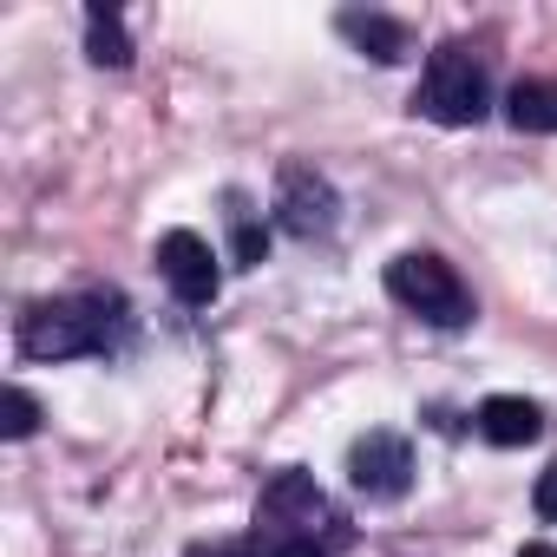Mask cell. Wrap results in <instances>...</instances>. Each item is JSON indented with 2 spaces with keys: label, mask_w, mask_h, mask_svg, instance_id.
<instances>
[{
  "label": "cell",
  "mask_w": 557,
  "mask_h": 557,
  "mask_svg": "<svg viewBox=\"0 0 557 557\" xmlns=\"http://www.w3.org/2000/svg\"><path fill=\"white\" fill-rule=\"evenodd\" d=\"M505 119L518 132H557V79H518L505 92Z\"/></svg>",
  "instance_id": "obj_10"
},
{
  "label": "cell",
  "mask_w": 557,
  "mask_h": 557,
  "mask_svg": "<svg viewBox=\"0 0 557 557\" xmlns=\"http://www.w3.org/2000/svg\"><path fill=\"white\" fill-rule=\"evenodd\" d=\"M190 557H256L249 544H203V550H190Z\"/></svg>",
  "instance_id": "obj_16"
},
{
  "label": "cell",
  "mask_w": 557,
  "mask_h": 557,
  "mask_svg": "<svg viewBox=\"0 0 557 557\" xmlns=\"http://www.w3.org/2000/svg\"><path fill=\"white\" fill-rule=\"evenodd\" d=\"M86 53H92V66H132L125 21H119L112 8H92V14H86Z\"/></svg>",
  "instance_id": "obj_11"
},
{
  "label": "cell",
  "mask_w": 557,
  "mask_h": 557,
  "mask_svg": "<svg viewBox=\"0 0 557 557\" xmlns=\"http://www.w3.org/2000/svg\"><path fill=\"white\" fill-rule=\"evenodd\" d=\"M335 216H342L335 184L322 171H309V164H283V177H275V223L289 236H302V243H315V236L335 230Z\"/></svg>",
  "instance_id": "obj_5"
},
{
  "label": "cell",
  "mask_w": 557,
  "mask_h": 557,
  "mask_svg": "<svg viewBox=\"0 0 557 557\" xmlns=\"http://www.w3.org/2000/svg\"><path fill=\"white\" fill-rule=\"evenodd\" d=\"M537 426H544V413H537L531 400H518V394H492V400L479 407V433H485L492 446H531Z\"/></svg>",
  "instance_id": "obj_8"
},
{
  "label": "cell",
  "mask_w": 557,
  "mask_h": 557,
  "mask_svg": "<svg viewBox=\"0 0 557 557\" xmlns=\"http://www.w3.org/2000/svg\"><path fill=\"white\" fill-rule=\"evenodd\" d=\"M262 557H335V544L329 537H275Z\"/></svg>",
  "instance_id": "obj_13"
},
{
  "label": "cell",
  "mask_w": 557,
  "mask_h": 557,
  "mask_svg": "<svg viewBox=\"0 0 557 557\" xmlns=\"http://www.w3.org/2000/svg\"><path fill=\"white\" fill-rule=\"evenodd\" d=\"M531 505H537V518H557V459L537 472V492H531Z\"/></svg>",
  "instance_id": "obj_14"
},
{
  "label": "cell",
  "mask_w": 557,
  "mask_h": 557,
  "mask_svg": "<svg viewBox=\"0 0 557 557\" xmlns=\"http://www.w3.org/2000/svg\"><path fill=\"white\" fill-rule=\"evenodd\" d=\"M256 524L269 531V544L275 537H329V544H342V531H335L342 518H335V505L322 498V485L309 472H275V485L256 505Z\"/></svg>",
  "instance_id": "obj_4"
},
{
  "label": "cell",
  "mask_w": 557,
  "mask_h": 557,
  "mask_svg": "<svg viewBox=\"0 0 557 557\" xmlns=\"http://www.w3.org/2000/svg\"><path fill=\"white\" fill-rule=\"evenodd\" d=\"M342 34H348L368 60H381V66L407 60V27H400V21H387V14H342Z\"/></svg>",
  "instance_id": "obj_9"
},
{
  "label": "cell",
  "mask_w": 557,
  "mask_h": 557,
  "mask_svg": "<svg viewBox=\"0 0 557 557\" xmlns=\"http://www.w3.org/2000/svg\"><path fill=\"white\" fill-rule=\"evenodd\" d=\"M518 557H557V544H524Z\"/></svg>",
  "instance_id": "obj_17"
},
{
  "label": "cell",
  "mask_w": 557,
  "mask_h": 557,
  "mask_svg": "<svg viewBox=\"0 0 557 557\" xmlns=\"http://www.w3.org/2000/svg\"><path fill=\"white\" fill-rule=\"evenodd\" d=\"M262 249H269V236H262L256 223H236V256H243V262H262Z\"/></svg>",
  "instance_id": "obj_15"
},
{
  "label": "cell",
  "mask_w": 557,
  "mask_h": 557,
  "mask_svg": "<svg viewBox=\"0 0 557 557\" xmlns=\"http://www.w3.org/2000/svg\"><path fill=\"white\" fill-rule=\"evenodd\" d=\"M348 479L368 498H400L413 485V446L400 433H361L348 446Z\"/></svg>",
  "instance_id": "obj_7"
},
{
  "label": "cell",
  "mask_w": 557,
  "mask_h": 557,
  "mask_svg": "<svg viewBox=\"0 0 557 557\" xmlns=\"http://www.w3.org/2000/svg\"><path fill=\"white\" fill-rule=\"evenodd\" d=\"M492 106V86H485V66L466 53V47H440L426 60V79L413 92V112L440 119V125H479Z\"/></svg>",
  "instance_id": "obj_3"
},
{
  "label": "cell",
  "mask_w": 557,
  "mask_h": 557,
  "mask_svg": "<svg viewBox=\"0 0 557 557\" xmlns=\"http://www.w3.org/2000/svg\"><path fill=\"white\" fill-rule=\"evenodd\" d=\"M158 269H164V283H171V296L184 302V309H210L216 302V249L197 236V230H171L164 243H158Z\"/></svg>",
  "instance_id": "obj_6"
},
{
  "label": "cell",
  "mask_w": 557,
  "mask_h": 557,
  "mask_svg": "<svg viewBox=\"0 0 557 557\" xmlns=\"http://www.w3.org/2000/svg\"><path fill=\"white\" fill-rule=\"evenodd\" d=\"M387 296L407 315L433 322V329H466L472 322V289L459 283V269L446 256H433V249H407V256L387 262Z\"/></svg>",
  "instance_id": "obj_2"
},
{
  "label": "cell",
  "mask_w": 557,
  "mask_h": 557,
  "mask_svg": "<svg viewBox=\"0 0 557 557\" xmlns=\"http://www.w3.org/2000/svg\"><path fill=\"white\" fill-rule=\"evenodd\" d=\"M40 426V400L27 394V387H8V400H0V433L8 440H27Z\"/></svg>",
  "instance_id": "obj_12"
},
{
  "label": "cell",
  "mask_w": 557,
  "mask_h": 557,
  "mask_svg": "<svg viewBox=\"0 0 557 557\" xmlns=\"http://www.w3.org/2000/svg\"><path fill=\"white\" fill-rule=\"evenodd\" d=\"M125 322L119 296H53L34 302L21 315V355L27 361H73V355H99Z\"/></svg>",
  "instance_id": "obj_1"
}]
</instances>
